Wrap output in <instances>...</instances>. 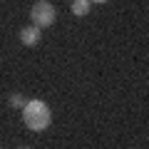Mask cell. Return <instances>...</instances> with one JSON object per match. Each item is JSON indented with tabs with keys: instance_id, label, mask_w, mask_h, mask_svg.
Wrapping results in <instances>:
<instances>
[{
	"instance_id": "obj_4",
	"label": "cell",
	"mask_w": 149,
	"mask_h": 149,
	"mask_svg": "<svg viewBox=\"0 0 149 149\" xmlns=\"http://www.w3.org/2000/svg\"><path fill=\"white\" fill-rule=\"evenodd\" d=\"M72 13L77 17H85L90 13V0H72Z\"/></svg>"
},
{
	"instance_id": "obj_2",
	"label": "cell",
	"mask_w": 149,
	"mask_h": 149,
	"mask_svg": "<svg viewBox=\"0 0 149 149\" xmlns=\"http://www.w3.org/2000/svg\"><path fill=\"white\" fill-rule=\"evenodd\" d=\"M30 17H32V22H35V27H47V25L55 22L57 13H55L52 3H47V0H37L35 5H32V10H30Z\"/></svg>"
},
{
	"instance_id": "obj_3",
	"label": "cell",
	"mask_w": 149,
	"mask_h": 149,
	"mask_svg": "<svg viewBox=\"0 0 149 149\" xmlns=\"http://www.w3.org/2000/svg\"><path fill=\"white\" fill-rule=\"evenodd\" d=\"M20 40H22V45H27V47H32V45H37L40 42V27H22V32H20Z\"/></svg>"
},
{
	"instance_id": "obj_5",
	"label": "cell",
	"mask_w": 149,
	"mask_h": 149,
	"mask_svg": "<svg viewBox=\"0 0 149 149\" xmlns=\"http://www.w3.org/2000/svg\"><path fill=\"white\" fill-rule=\"evenodd\" d=\"M10 104H13V107H22L25 102H22V97H20V95H13V97H10Z\"/></svg>"
},
{
	"instance_id": "obj_1",
	"label": "cell",
	"mask_w": 149,
	"mask_h": 149,
	"mask_svg": "<svg viewBox=\"0 0 149 149\" xmlns=\"http://www.w3.org/2000/svg\"><path fill=\"white\" fill-rule=\"evenodd\" d=\"M22 122L32 129V132H42L52 122V112L42 100H30L27 104H22Z\"/></svg>"
},
{
	"instance_id": "obj_6",
	"label": "cell",
	"mask_w": 149,
	"mask_h": 149,
	"mask_svg": "<svg viewBox=\"0 0 149 149\" xmlns=\"http://www.w3.org/2000/svg\"><path fill=\"white\" fill-rule=\"evenodd\" d=\"M90 3H107V0H90Z\"/></svg>"
}]
</instances>
